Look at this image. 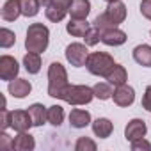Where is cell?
<instances>
[{
    "label": "cell",
    "mask_w": 151,
    "mask_h": 151,
    "mask_svg": "<svg viewBox=\"0 0 151 151\" xmlns=\"http://www.w3.org/2000/svg\"><path fill=\"white\" fill-rule=\"evenodd\" d=\"M23 66H25V69H27L30 75H37V73L41 71V53L29 52V53L23 57Z\"/></svg>",
    "instance_id": "cell-22"
},
{
    "label": "cell",
    "mask_w": 151,
    "mask_h": 151,
    "mask_svg": "<svg viewBox=\"0 0 151 151\" xmlns=\"http://www.w3.org/2000/svg\"><path fill=\"white\" fill-rule=\"evenodd\" d=\"M39 4H41L43 7H48V6L52 4V0H39Z\"/></svg>",
    "instance_id": "cell-35"
},
{
    "label": "cell",
    "mask_w": 151,
    "mask_h": 151,
    "mask_svg": "<svg viewBox=\"0 0 151 151\" xmlns=\"http://www.w3.org/2000/svg\"><path fill=\"white\" fill-rule=\"evenodd\" d=\"M105 2H114V0H105Z\"/></svg>",
    "instance_id": "cell-36"
},
{
    "label": "cell",
    "mask_w": 151,
    "mask_h": 151,
    "mask_svg": "<svg viewBox=\"0 0 151 151\" xmlns=\"http://www.w3.org/2000/svg\"><path fill=\"white\" fill-rule=\"evenodd\" d=\"M116 66L114 57L107 52H93L87 57L86 68L91 75H96V77H107L110 73V69Z\"/></svg>",
    "instance_id": "cell-3"
},
{
    "label": "cell",
    "mask_w": 151,
    "mask_h": 151,
    "mask_svg": "<svg viewBox=\"0 0 151 151\" xmlns=\"http://www.w3.org/2000/svg\"><path fill=\"white\" fill-rule=\"evenodd\" d=\"M27 110L30 114V119H32V124L34 126H43L45 121H48V117H46L48 107H45L43 103H32Z\"/></svg>",
    "instance_id": "cell-19"
},
{
    "label": "cell",
    "mask_w": 151,
    "mask_h": 151,
    "mask_svg": "<svg viewBox=\"0 0 151 151\" xmlns=\"http://www.w3.org/2000/svg\"><path fill=\"white\" fill-rule=\"evenodd\" d=\"M91 13V2L89 0H73L69 7V16L75 20H86Z\"/></svg>",
    "instance_id": "cell-15"
},
{
    "label": "cell",
    "mask_w": 151,
    "mask_h": 151,
    "mask_svg": "<svg viewBox=\"0 0 151 151\" xmlns=\"http://www.w3.org/2000/svg\"><path fill=\"white\" fill-rule=\"evenodd\" d=\"M149 36H151V32H149Z\"/></svg>",
    "instance_id": "cell-37"
},
{
    "label": "cell",
    "mask_w": 151,
    "mask_h": 151,
    "mask_svg": "<svg viewBox=\"0 0 151 151\" xmlns=\"http://www.w3.org/2000/svg\"><path fill=\"white\" fill-rule=\"evenodd\" d=\"M7 91H9V94H11L13 98L22 100V98H25V96H29V94H30L32 86H30V82H29V80H25V78H14V80H11V82H9Z\"/></svg>",
    "instance_id": "cell-12"
},
{
    "label": "cell",
    "mask_w": 151,
    "mask_h": 151,
    "mask_svg": "<svg viewBox=\"0 0 151 151\" xmlns=\"http://www.w3.org/2000/svg\"><path fill=\"white\" fill-rule=\"evenodd\" d=\"M142 109L147 110V112H151V86H147L146 91H144V96H142Z\"/></svg>",
    "instance_id": "cell-32"
},
{
    "label": "cell",
    "mask_w": 151,
    "mask_h": 151,
    "mask_svg": "<svg viewBox=\"0 0 151 151\" xmlns=\"http://www.w3.org/2000/svg\"><path fill=\"white\" fill-rule=\"evenodd\" d=\"M71 2H73V0H52V6L60 7V9H64V11H68V13H69Z\"/></svg>",
    "instance_id": "cell-34"
},
{
    "label": "cell",
    "mask_w": 151,
    "mask_h": 151,
    "mask_svg": "<svg viewBox=\"0 0 151 151\" xmlns=\"http://www.w3.org/2000/svg\"><path fill=\"white\" fill-rule=\"evenodd\" d=\"M96 142L89 137H80L75 144V151H96Z\"/></svg>",
    "instance_id": "cell-29"
},
{
    "label": "cell",
    "mask_w": 151,
    "mask_h": 151,
    "mask_svg": "<svg viewBox=\"0 0 151 151\" xmlns=\"http://www.w3.org/2000/svg\"><path fill=\"white\" fill-rule=\"evenodd\" d=\"M36 147V140L29 132H18V135L13 139V149L16 151H32Z\"/></svg>",
    "instance_id": "cell-14"
},
{
    "label": "cell",
    "mask_w": 151,
    "mask_h": 151,
    "mask_svg": "<svg viewBox=\"0 0 151 151\" xmlns=\"http://www.w3.org/2000/svg\"><path fill=\"white\" fill-rule=\"evenodd\" d=\"M20 6H22V16L27 18H34L39 13V0H20Z\"/></svg>",
    "instance_id": "cell-25"
},
{
    "label": "cell",
    "mask_w": 151,
    "mask_h": 151,
    "mask_svg": "<svg viewBox=\"0 0 151 151\" xmlns=\"http://www.w3.org/2000/svg\"><path fill=\"white\" fill-rule=\"evenodd\" d=\"M105 78H107V82H110L114 87H119V86L126 84V80H128V73H126L124 66H121V64H116V66L110 69V73L107 75Z\"/></svg>",
    "instance_id": "cell-21"
},
{
    "label": "cell",
    "mask_w": 151,
    "mask_h": 151,
    "mask_svg": "<svg viewBox=\"0 0 151 151\" xmlns=\"http://www.w3.org/2000/svg\"><path fill=\"white\" fill-rule=\"evenodd\" d=\"M146 132H147V126H146V123L142 121V119H132V121H128V124H126V128H124V139L126 140H137V139H142V137H146Z\"/></svg>",
    "instance_id": "cell-11"
},
{
    "label": "cell",
    "mask_w": 151,
    "mask_h": 151,
    "mask_svg": "<svg viewBox=\"0 0 151 151\" xmlns=\"http://www.w3.org/2000/svg\"><path fill=\"white\" fill-rule=\"evenodd\" d=\"M94 98V91L89 86H68L60 96L62 101L69 105H87Z\"/></svg>",
    "instance_id": "cell-4"
},
{
    "label": "cell",
    "mask_w": 151,
    "mask_h": 151,
    "mask_svg": "<svg viewBox=\"0 0 151 151\" xmlns=\"http://www.w3.org/2000/svg\"><path fill=\"white\" fill-rule=\"evenodd\" d=\"M133 60L144 68H151V46L149 45H137L132 52Z\"/></svg>",
    "instance_id": "cell-18"
},
{
    "label": "cell",
    "mask_w": 151,
    "mask_h": 151,
    "mask_svg": "<svg viewBox=\"0 0 151 151\" xmlns=\"http://www.w3.org/2000/svg\"><path fill=\"white\" fill-rule=\"evenodd\" d=\"M0 147L2 149H13V139L6 133V130H2V133H0Z\"/></svg>",
    "instance_id": "cell-31"
},
{
    "label": "cell",
    "mask_w": 151,
    "mask_h": 151,
    "mask_svg": "<svg viewBox=\"0 0 151 151\" xmlns=\"http://www.w3.org/2000/svg\"><path fill=\"white\" fill-rule=\"evenodd\" d=\"M69 124L77 130L89 126L91 124V112L84 110V109H73L69 114Z\"/></svg>",
    "instance_id": "cell-13"
},
{
    "label": "cell",
    "mask_w": 151,
    "mask_h": 151,
    "mask_svg": "<svg viewBox=\"0 0 151 151\" xmlns=\"http://www.w3.org/2000/svg\"><path fill=\"white\" fill-rule=\"evenodd\" d=\"M126 32L119 27H110L107 30H101V43L107 46H121L126 43Z\"/></svg>",
    "instance_id": "cell-9"
},
{
    "label": "cell",
    "mask_w": 151,
    "mask_h": 151,
    "mask_svg": "<svg viewBox=\"0 0 151 151\" xmlns=\"http://www.w3.org/2000/svg\"><path fill=\"white\" fill-rule=\"evenodd\" d=\"M84 41H86L87 46H94V45H98V43L101 41V30L91 25V29H89L87 34L84 36Z\"/></svg>",
    "instance_id": "cell-28"
},
{
    "label": "cell",
    "mask_w": 151,
    "mask_h": 151,
    "mask_svg": "<svg viewBox=\"0 0 151 151\" xmlns=\"http://www.w3.org/2000/svg\"><path fill=\"white\" fill-rule=\"evenodd\" d=\"M130 147H132V151H151V142L142 137V139L132 140V146Z\"/></svg>",
    "instance_id": "cell-30"
},
{
    "label": "cell",
    "mask_w": 151,
    "mask_h": 151,
    "mask_svg": "<svg viewBox=\"0 0 151 151\" xmlns=\"http://www.w3.org/2000/svg\"><path fill=\"white\" fill-rule=\"evenodd\" d=\"M140 14L151 22V0H142L140 2Z\"/></svg>",
    "instance_id": "cell-33"
},
{
    "label": "cell",
    "mask_w": 151,
    "mask_h": 151,
    "mask_svg": "<svg viewBox=\"0 0 151 151\" xmlns=\"http://www.w3.org/2000/svg\"><path fill=\"white\" fill-rule=\"evenodd\" d=\"M18 73H20V66L14 57H11V55L0 57V78L6 82H11V80L18 78Z\"/></svg>",
    "instance_id": "cell-7"
},
{
    "label": "cell",
    "mask_w": 151,
    "mask_h": 151,
    "mask_svg": "<svg viewBox=\"0 0 151 151\" xmlns=\"http://www.w3.org/2000/svg\"><path fill=\"white\" fill-rule=\"evenodd\" d=\"M64 55H66V60H68L71 66L82 68V66H86V62H87L89 50H87V45H84V43H71V45L66 46Z\"/></svg>",
    "instance_id": "cell-5"
},
{
    "label": "cell",
    "mask_w": 151,
    "mask_h": 151,
    "mask_svg": "<svg viewBox=\"0 0 151 151\" xmlns=\"http://www.w3.org/2000/svg\"><path fill=\"white\" fill-rule=\"evenodd\" d=\"M66 14H69L68 11H64V9H60V7H55V6H48V7H45V16L50 20V22H53V23H59V22H62L64 18H66Z\"/></svg>",
    "instance_id": "cell-26"
},
{
    "label": "cell",
    "mask_w": 151,
    "mask_h": 151,
    "mask_svg": "<svg viewBox=\"0 0 151 151\" xmlns=\"http://www.w3.org/2000/svg\"><path fill=\"white\" fill-rule=\"evenodd\" d=\"M93 23H87V20H75L71 18L69 23H66V32L71 34L73 37H84L87 30L91 29Z\"/></svg>",
    "instance_id": "cell-17"
},
{
    "label": "cell",
    "mask_w": 151,
    "mask_h": 151,
    "mask_svg": "<svg viewBox=\"0 0 151 151\" xmlns=\"http://www.w3.org/2000/svg\"><path fill=\"white\" fill-rule=\"evenodd\" d=\"M69 86L68 71L60 62H52L48 68V96L60 100L64 89Z\"/></svg>",
    "instance_id": "cell-2"
},
{
    "label": "cell",
    "mask_w": 151,
    "mask_h": 151,
    "mask_svg": "<svg viewBox=\"0 0 151 151\" xmlns=\"http://www.w3.org/2000/svg\"><path fill=\"white\" fill-rule=\"evenodd\" d=\"M112 100H114V103L117 107H130L135 101V91H133V87L123 84V86H119V87L114 89Z\"/></svg>",
    "instance_id": "cell-10"
},
{
    "label": "cell",
    "mask_w": 151,
    "mask_h": 151,
    "mask_svg": "<svg viewBox=\"0 0 151 151\" xmlns=\"http://www.w3.org/2000/svg\"><path fill=\"white\" fill-rule=\"evenodd\" d=\"M16 43V34L6 27L0 29V46L2 48H11L13 45Z\"/></svg>",
    "instance_id": "cell-27"
},
{
    "label": "cell",
    "mask_w": 151,
    "mask_h": 151,
    "mask_svg": "<svg viewBox=\"0 0 151 151\" xmlns=\"http://www.w3.org/2000/svg\"><path fill=\"white\" fill-rule=\"evenodd\" d=\"M46 117H48V123H50V124L60 126L62 121H64V109H62L60 105H52V107H48Z\"/></svg>",
    "instance_id": "cell-24"
},
{
    "label": "cell",
    "mask_w": 151,
    "mask_h": 151,
    "mask_svg": "<svg viewBox=\"0 0 151 151\" xmlns=\"http://www.w3.org/2000/svg\"><path fill=\"white\" fill-rule=\"evenodd\" d=\"M93 132H94L96 137L107 139V137H110V133L114 132V124H112V121L107 119V117H98L96 121H93Z\"/></svg>",
    "instance_id": "cell-20"
},
{
    "label": "cell",
    "mask_w": 151,
    "mask_h": 151,
    "mask_svg": "<svg viewBox=\"0 0 151 151\" xmlns=\"http://www.w3.org/2000/svg\"><path fill=\"white\" fill-rule=\"evenodd\" d=\"M105 14L109 16V20L112 22L114 27H119L124 20H126V6L121 2V0H114V2H109Z\"/></svg>",
    "instance_id": "cell-8"
},
{
    "label": "cell",
    "mask_w": 151,
    "mask_h": 151,
    "mask_svg": "<svg viewBox=\"0 0 151 151\" xmlns=\"http://www.w3.org/2000/svg\"><path fill=\"white\" fill-rule=\"evenodd\" d=\"M93 91H94V98H98V100H101V101L110 100L112 94H114V89H112V84H110V82H98V84L93 87Z\"/></svg>",
    "instance_id": "cell-23"
},
{
    "label": "cell",
    "mask_w": 151,
    "mask_h": 151,
    "mask_svg": "<svg viewBox=\"0 0 151 151\" xmlns=\"http://www.w3.org/2000/svg\"><path fill=\"white\" fill-rule=\"evenodd\" d=\"M22 16L20 0H7L2 6V20L4 22H16Z\"/></svg>",
    "instance_id": "cell-16"
},
{
    "label": "cell",
    "mask_w": 151,
    "mask_h": 151,
    "mask_svg": "<svg viewBox=\"0 0 151 151\" xmlns=\"http://www.w3.org/2000/svg\"><path fill=\"white\" fill-rule=\"evenodd\" d=\"M32 119L29 110H11L9 112V128L14 132H29L32 128Z\"/></svg>",
    "instance_id": "cell-6"
},
{
    "label": "cell",
    "mask_w": 151,
    "mask_h": 151,
    "mask_svg": "<svg viewBox=\"0 0 151 151\" xmlns=\"http://www.w3.org/2000/svg\"><path fill=\"white\" fill-rule=\"evenodd\" d=\"M50 43V30L43 23H30L27 29V37H25V48L27 52H36L43 53L46 52Z\"/></svg>",
    "instance_id": "cell-1"
}]
</instances>
